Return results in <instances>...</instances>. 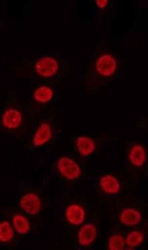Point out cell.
I'll list each match as a JSON object with an SVG mask.
<instances>
[{"instance_id": "obj_6", "label": "cell", "mask_w": 148, "mask_h": 250, "mask_svg": "<svg viewBox=\"0 0 148 250\" xmlns=\"http://www.w3.org/2000/svg\"><path fill=\"white\" fill-rule=\"evenodd\" d=\"M22 115L16 109H8L2 116L3 125L8 129L18 128L21 124Z\"/></svg>"}, {"instance_id": "obj_13", "label": "cell", "mask_w": 148, "mask_h": 250, "mask_svg": "<svg viewBox=\"0 0 148 250\" xmlns=\"http://www.w3.org/2000/svg\"><path fill=\"white\" fill-rule=\"evenodd\" d=\"M13 224L15 230L20 234H26L30 231L29 221L20 214L13 216Z\"/></svg>"}, {"instance_id": "obj_17", "label": "cell", "mask_w": 148, "mask_h": 250, "mask_svg": "<svg viewBox=\"0 0 148 250\" xmlns=\"http://www.w3.org/2000/svg\"><path fill=\"white\" fill-rule=\"evenodd\" d=\"M126 246V240L119 234H115L110 238L108 247L111 250H123Z\"/></svg>"}, {"instance_id": "obj_3", "label": "cell", "mask_w": 148, "mask_h": 250, "mask_svg": "<svg viewBox=\"0 0 148 250\" xmlns=\"http://www.w3.org/2000/svg\"><path fill=\"white\" fill-rule=\"evenodd\" d=\"M96 68L97 72L102 76L110 77L112 76L117 69V62L113 56L105 54L96 61Z\"/></svg>"}, {"instance_id": "obj_15", "label": "cell", "mask_w": 148, "mask_h": 250, "mask_svg": "<svg viewBox=\"0 0 148 250\" xmlns=\"http://www.w3.org/2000/svg\"><path fill=\"white\" fill-rule=\"evenodd\" d=\"M14 235L13 228L8 221L4 220L0 222V242H8Z\"/></svg>"}, {"instance_id": "obj_14", "label": "cell", "mask_w": 148, "mask_h": 250, "mask_svg": "<svg viewBox=\"0 0 148 250\" xmlns=\"http://www.w3.org/2000/svg\"><path fill=\"white\" fill-rule=\"evenodd\" d=\"M54 92L51 88L48 86H40L34 92L35 100L39 103H47L52 100Z\"/></svg>"}, {"instance_id": "obj_18", "label": "cell", "mask_w": 148, "mask_h": 250, "mask_svg": "<svg viewBox=\"0 0 148 250\" xmlns=\"http://www.w3.org/2000/svg\"><path fill=\"white\" fill-rule=\"evenodd\" d=\"M96 5L99 8H105V6L108 4V1L107 0H96Z\"/></svg>"}, {"instance_id": "obj_7", "label": "cell", "mask_w": 148, "mask_h": 250, "mask_svg": "<svg viewBox=\"0 0 148 250\" xmlns=\"http://www.w3.org/2000/svg\"><path fill=\"white\" fill-rule=\"evenodd\" d=\"M96 237V229L94 225L86 224L83 226L78 233V242L81 246L87 247L95 241Z\"/></svg>"}, {"instance_id": "obj_4", "label": "cell", "mask_w": 148, "mask_h": 250, "mask_svg": "<svg viewBox=\"0 0 148 250\" xmlns=\"http://www.w3.org/2000/svg\"><path fill=\"white\" fill-rule=\"evenodd\" d=\"M22 210L30 215H36L41 209V201L35 193L24 195L19 202Z\"/></svg>"}, {"instance_id": "obj_1", "label": "cell", "mask_w": 148, "mask_h": 250, "mask_svg": "<svg viewBox=\"0 0 148 250\" xmlns=\"http://www.w3.org/2000/svg\"><path fill=\"white\" fill-rule=\"evenodd\" d=\"M57 168L69 180H75L81 176V168L78 164L70 157H61L57 163Z\"/></svg>"}, {"instance_id": "obj_9", "label": "cell", "mask_w": 148, "mask_h": 250, "mask_svg": "<svg viewBox=\"0 0 148 250\" xmlns=\"http://www.w3.org/2000/svg\"><path fill=\"white\" fill-rule=\"evenodd\" d=\"M51 137H52L51 126L48 125V123H43L39 125V128L36 131L33 139V143L36 147H39L48 143Z\"/></svg>"}, {"instance_id": "obj_12", "label": "cell", "mask_w": 148, "mask_h": 250, "mask_svg": "<svg viewBox=\"0 0 148 250\" xmlns=\"http://www.w3.org/2000/svg\"><path fill=\"white\" fill-rule=\"evenodd\" d=\"M129 160L131 164L137 167H141L146 162V151L140 145H136L131 147L129 153Z\"/></svg>"}, {"instance_id": "obj_11", "label": "cell", "mask_w": 148, "mask_h": 250, "mask_svg": "<svg viewBox=\"0 0 148 250\" xmlns=\"http://www.w3.org/2000/svg\"><path fill=\"white\" fill-rule=\"evenodd\" d=\"M76 147L79 153L83 156L92 155L95 151L96 144L93 139L87 136H80L76 140Z\"/></svg>"}, {"instance_id": "obj_2", "label": "cell", "mask_w": 148, "mask_h": 250, "mask_svg": "<svg viewBox=\"0 0 148 250\" xmlns=\"http://www.w3.org/2000/svg\"><path fill=\"white\" fill-rule=\"evenodd\" d=\"M35 69V71L39 74L40 77L46 78H51L59 69V64L55 58L47 56V57L40 58L36 62Z\"/></svg>"}, {"instance_id": "obj_10", "label": "cell", "mask_w": 148, "mask_h": 250, "mask_svg": "<svg viewBox=\"0 0 148 250\" xmlns=\"http://www.w3.org/2000/svg\"><path fill=\"white\" fill-rule=\"evenodd\" d=\"M101 189L107 194H117L120 190V184L116 177L111 175H106L101 178Z\"/></svg>"}, {"instance_id": "obj_16", "label": "cell", "mask_w": 148, "mask_h": 250, "mask_svg": "<svg viewBox=\"0 0 148 250\" xmlns=\"http://www.w3.org/2000/svg\"><path fill=\"white\" fill-rule=\"evenodd\" d=\"M144 241V235L140 231H131V233L127 235L126 243L130 248H135L140 246Z\"/></svg>"}, {"instance_id": "obj_5", "label": "cell", "mask_w": 148, "mask_h": 250, "mask_svg": "<svg viewBox=\"0 0 148 250\" xmlns=\"http://www.w3.org/2000/svg\"><path fill=\"white\" fill-rule=\"evenodd\" d=\"M65 214L68 221L74 226L83 224L85 220V211L78 205H70L66 209Z\"/></svg>"}, {"instance_id": "obj_8", "label": "cell", "mask_w": 148, "mask_h": 250, "mask_svg": "<svg viewBox=\"0 0 148 250\" xmlns=\"http://www.w3.org/2000/svg\"><path fill=\"white\" fill-rule=\"evenodd\" d=\"M142 220L141 213L138 210L132 208H127L123 210L119 216V220L122 224L127 227H134L140 224Z\"/></svg>"}]
</instances>
